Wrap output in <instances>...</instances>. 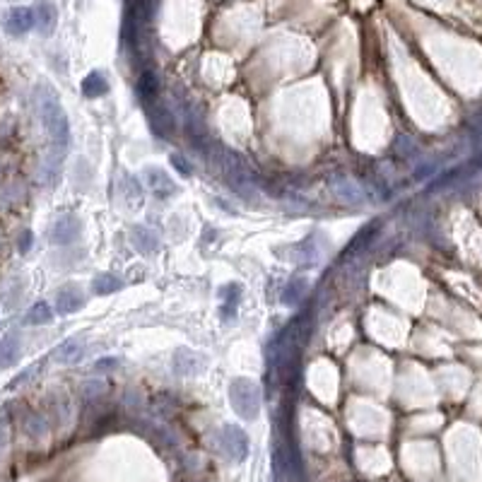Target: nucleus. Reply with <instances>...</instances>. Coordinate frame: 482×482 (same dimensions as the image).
<instances>
[{"instance_id": "nucleus-7", "label": "nucleus", "mask_w": 482, "mask_h": 482, "mask_svg": "<svg viewBox=\"0 0 482 482\" xmlns=\"http://www.w3.org/2000/svg\"><path fill=\"white\" fill-rule=\"evenodd\" d=\"M85 307V294L83 289L78 285H70V287H63L55 297V311L68 316V313H75Z\"/></svg>"}, {"instance_id": "nucleus-9", "label": "nucleus", "mask_w": 482, "mask_h": 482, "mask_svg": "<svg viewBox=\"0 0 482 482\" xmlns=\"http://www.w3.org/2000/svg\"><path fill=\"white\" fill-rule=\"evenodd\" d=\"M19 347H22V340L19 333H8L0 340V369H10L19 359Z\"/></svg>"}, {"instance_id": "nucleus-15", "label": "nucleus", "mask_w": 482, "mask_h": 482, "mask_svg": "<svg viewBox=\"0 0 482 482\" xmlns=\"http://www.w3.org/2000/svg\"><path fill=\"white\" fill-rule=\"evenodd\" d=\"M106 92H109V83H106L104 75H101L99 70H92V73L83 80V94L89 96V99L104 96Z\"/></svg>"}, {"instance_id": "nucleus-16", "label": "nucleus", "mask_w": 482, "mask_h": 482, "mask_svg": "<svg viewBox=\"0 0 482 482\" xmlns=\"http://www.w3.org/2000/svg\"><path fill=\"white\" fill-rule=\"evenodd\" d=\"M53 318V311L46 302H37L27 313H24V326H44V323H51Z\"/></svg>"}, {"instance_id": "nucleus-3", "label": "nucleus", "mask_w": 482, "mask_h": 482, "mask_svg": "<svg viewBox=\"0 0 482 482\" xmlns=\"http://www.w3.org/2000/svg\"><path fill=\"white\" fill-rule=\"evenodd\" d=\"M217 439H220L222 454L230 461H234V463H241L248 456V436L236 424H225L220 429V434H217Z\"/></svg>"}, {"instance_id": "nucleus-18", "label": "nucleus", "mask_w": 482, "mask_h": 482, "mask_svg": "<svg viewBox=\"0 0 482 482\" xmlns=\"http://www.w3.org/2000/svg\"><path fill=\"white\" fill-rule=\"evenodd\" d=\"M119 289H123V280H121L119 275H109V273L96 275L92 282L94 294H114V292H119Z\"/></svg>"}, {"instance_id": "nucleus-2", "label": "nucleus", "mask_w": 482, "mask_h": 482, "mask_svg": "<svg viewBox=\"0 0 482 482\" xmlns=\"http://www.w3.org/2000/svg\"><path fill=\"white\" fill-rule=\"evenodd\" d=\"M230 403L241 420L251 422V420H256L258 415H261V405H263L261 386L243 377L234 379V381L230 384Z\"/></svg>"}, {"instance_id": "nucleus-20", "label": "nucleus", "mask_w": 482, "mask_h": 482, "mask_svg": "<svg viewBox=\"0 0 482 482\" xmlns=\"http://www.w3.org/2000/svg\"><path fill=\"white\" fill-rule=\"evenodd\" d=\"M304 287H307V280L294 277V280L285 287V292H282V304H285V307H297L299 299H302Z\"/></svg>"}, {"instance_id": "nucleus-12", "label": "nucleus", "mask_w": 482, "mask_h": 482, "mask_svg": "<svg viewBox=\"0 0 482 482\" xmlns=\"http://www.w3.org/2000/svg\"><path fill=\"white\" fill-rule=\"evenodd\" d=\"M138 96H140V101L150 109V106H155L157 104V96H160V83H157V78H155V73H143V78H140V83H138Z\"/></svg>"}, {"instance_id": "nucleus-23", "label": "nucleus", "mask_w": 482, "mask_h": 482, "mask_svg": "<svg viewBox=\"0 0 482 482\" xmlns=\"http://www.w3.org/2000/svg\"><path fill=\"white\" fill-rule=\"evenodd\" d=\"M32 243H34V234L32 232H24V234L19 236V251L27 253L29 248H32Z\"/></svg>"}, {"instance_id": "nucleus-22", "label": "nucleus", "mask_w": 482, "mask_h": 482, "mask_svg": "<svg viewBox=\"0 0 482 482\" xmlns=\"http://www.w3.org/2000/svg\"><path fill=\"white\" fill-rule=\"evenodd\" d=\"M181 160H184V157H179V155H171V164H174L176 166V169H179V174H184V176H189L191 174V164H189V162H181Z\"/></svg>"}, {"instance_id": "nucleus-13", "label": "nucleus", "mask_w": 482, "mask_h": 482, "mask_svg": "<svg viewBox=\"0 0 482 482\" xmlns=\"http://www.w3.org/2000/svg\"><path fill=\"white\" fill-rule=\"evenodd\" d=\"M220 292H222V299H225V304H222V318H225V321H232L236 313V307H239V302H241V287L236 285V282H230V285H225Z\"/></svg>"}, {"instance_id": "nucleus-8", "label": "nucleus", "mask_w": 482, "mask_h": 482, "mask_svg": "<svg viewBox=\"0 0 482 482\" xmlns=\"http://www.w3.org/2000/svg\"><path fill=\"white\" fill-rule=\"evenodd\" d=\"M147 176V186H150L152 193H157V196H171V193H176V184L169 179V174H166L164 169H155V166H150V169L145 171Z\"/></svg>"}, {"instance_id": "nucleus-5", "label": "nucleus", "mask_w": 482, "mask_h": 482, "mask_svg": "<svg viewBox=\"0 0 482 482\" xmlns=\"http://www.w3.org/2000/svg\"><path fill=\"white\" fill-rule=\"evenodd\" d=\"M5 32L12 34V37H24L27 32H32L37 27V17H34L32 8H12L8 15H5L3 22Z\"/></svg>"}, {"instance_id": "nucleus-10", "label": "nucleus", "mask_w": 482, "mask_h": 482, "mask_svg": "<svg viewBox=\"0 0 482 482\" xmlns=\"http://www.w3.org/2000/svg\"><path fill=\"white\" fill-rule=\"evenodd\" d=\"M150 126L160 138L174 133V116L164 109V106H150Z\"/></svg>"}, {"instance_id": "nucleus-14", "label": "nucleus", "mask_w": 482, "mask_h": 482, "mask_svg": "<svg viewBox=\"0 0 482 482\" xmlns=\"http://www.w3.org/2000/svg\"><path fill=\"white\" fill-rule=\"evenodd\" d=\"M34 17H37L39 29H42L44 34H49V32H53L58 12H55L53 3H49V0H39L37 8H34Z\"/></svg>"}, {"instance_id": "nucleus-11", "label": "nucleus", "mask_w": 482, "mask_h": 482, "mask_svg": "<svg viewBox=\"0 0 482 482\" xmlns=\"http://www.w3.org/2000/svg\"><path fill=\"white\" fill-rule=\"evenodd\" d=\"M83 352H85L83 338H70L53 350V359L60 364H73V362H78V359H83Z\"/></svg>"}, {"instance_id": "nucleus-19", "label": "nucleus", "mask_w": 482, "mask_h": 482, "mask_svg": "<svg viewBox=\"0 0 482 482\" xmlns=\"http://www.w3.org/2000/svg\"><path fill=\"white\" fill-rule=\"evenodd\" d=\"M333 191H336L340 198L350 200V203H359V200H362V191H359L350 179H336V181H333Z\"/></svg>"}, {"instance_id": "nucleus-25", "label": "nucleus", "mask_w": 482, "mask_h": 482, "mask_svg": "<svg viewBox=\"0 0 482 482\" xmlns=\"http://www.w3.org/2000/svg\"><path fill=\"white\" fill-rule=\"evenodd\" d=\"M3 446H5V429L0 427V451H3Z\"/></svg>"}, {"instance_id": "nucleus-17", "label": "nucleus", "mask_w": 482, "mask_h": 482, "mask_svg": "<svg viewBox=\"0 0 482 482\" xmlns=\"http://www.w3.org/2000/svg\"><path fill=\"white\" fill-rule=\"evenodd\" d=\"M133 243L138 246V251L152 253L157 246H160V239H157L155 232L147 230V227H135V230H133Z\"/></svg>"}, {"instance_id": "nucleus-21", "label": "nucleus", "mask_w": 482, "mask_h": 482, "mask_svg": "<svg viewBox=\"0 0 482 482\" xmlns=\"http://www.w3.org/2000/svg\"><path fill=\"white\" fill-rule=\"evenodd\" d=\"M27 432L34 434V436H39V434L46 432V424H44V420L39 418V415H29V420H27Z\"/></svg>"}, {"instance_id": "nucleus-4", "label": "nucleus", "mask_w": 482, "mask_h": 482, "mask_svg": "<svg viewBox=\"0 0 482 482\" xmlns=\"http://www.w3.org/2000/svg\"><path fill=\"white\" fill-rule=\"evenodd\" d=\"M83 232V222L75 215H63L51 225L49 230V239L51 243H58V246H65V243L75 241Z\"/></svg>"}, {"instance_id": "nucleus-24", "label": "nucleus", "mask_w": 482, "mask_h": 482, "mask_svg": "<svg viewBox=\"0 0 482 482\" xmlns=\"http://www.w3.org/2000/svg\"><path fill=\"white\" fill-rule=\"evenodd\" d=\"M106 367H109V369L119 367V359L111 357V359H101V362H96V369H106Z\"/></svg>"}, {"instance_id": "nucleus-1", "label": "nucleus", "mask_w": 482, "mask_h": 482, "mask_svg": "<svg viewBox=\"0 0 482 482\" xmlns=\"http://www.w3.org/2000/svg\"><path fill=\"white\" fill-rule=\"evenodd\" d=\"M34 99H37L39 119H42L44 128L51 135V143L58 152H65V147L70 143V121L65 116L63 106H60L58 94L46 87V85H39L37 92H34Z\"/></svg>"}, {"instance_id": "nucleus-6", "label": "nucleus", "mask_w": 482, "mask_h": 482, "mask_svg": "<svg viewBox=\"0 0 482 482\" xmlns=\"http://www.w3.org/2000/svg\"><path fill=\"white\" fill-rule=\"evenodd\" d=\"M205 369V359L193 350H179L174 357V372L179 377H198Z\"/></svg>"}]
</instances>
